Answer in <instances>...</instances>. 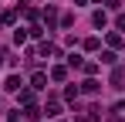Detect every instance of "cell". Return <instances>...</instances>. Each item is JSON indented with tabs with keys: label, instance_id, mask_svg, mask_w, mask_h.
<instances>
[{
	"label": "cell",
	"instance_id": "1",
	"mask_svg": "<svg viewBox=\"0 0 125 122\" xmlns=\"http://www.w3.org/2000/svg\"><path fill=\"white\" fill-rule=\"evenodd\" d=\"M112 88H118V92H125V68L118 64L115 71H112Z\"/></svg>",
	"mask_w": 125,
	"mask_h": 122
},
{
	"label": "cell",
	"instance_id": "2",
	"mask_svg": "<svg viewBox=\"0 0 125 122\" xmlns=\"http://www.w3.org/2000/svg\"><path fill=\"white\" fill-rule=\"evenodd\" d=\"M24 119H41V109H37V105H34V102H27V109H24Z\"/></svg>",
	"mask_w": 125,
	"mask_h": 122
},
{
	"label": "cell",
	"instance_id": "3",
	"mask_svg": "<svg viewBox=\"0 0 125 122\" xmlns=\"http://www.w3.org/2000/svg\"><path fill=\"white\" fill-rule=\"evenodd\" d=\"M54 20H58V10H54V7L47 3V10H44V24H47V31L54 27Z\"/></svg>",
	"mask_w": 125,
	"mask_h": 122
},
{
	"label": "cell",
	"instance_id": "4",
	"mask_svg": "<svg viewBox=\"0 0 125 122\" xmlns=\"http://www.w3.org/2000/svg\"><path fill=\"white\" fill-rule=\"evenodd\" d=\"M31 88H47V75H44V71H37V75L31 78Z\"/></svg>",
	"mask_w": 125,
	"mask_h": 122
},
{
	"label": "cell",
	"instance_id": "5",
	"mask_svg": "<svg viewBox=\"0 0 125 122\" xmlns=\"http://www.w3.org/2000/svg\"><path fill=\"white\" fill-rule=\"evenodd\" d=\"M3 88H7V92H21V78H17V75H10V78L3 81Z\"/></svg>",
	"mask_w": 125,
	"mask_h": 122
},
{
	"label": "cell",
	"instance_id": "6",
	"mask_svg": "<svg viewBox=\"0 0 125 122\" xmlns=\"http://www.w3.org/2000/svg\"><path fill=\"white\" fill-rule=\"evenodd\" d=\"M98 88H102V85H98V81H95V78H88V81H84V85H81V92H88V95H95Z\"/></svg>",
	"mask_w": 125,
	"mask_h": 122
},
{
	"label": "cell",
	"instance_id": "7",
	"mask_svg": "<svg viewBox=\"0 0 125 122\" xmlns=\"http://www.w3.org/2000/svg\"><path fill=\"white\" fill-rule=\"evenodd\" d=\"M78 92H81L78 85H68V88H64V98H68V102H74V98H78Z\"/></svg>",
	"mask_w": 125,
	"mask_h": 122
},
{
	"label": "cell",
	"instance_id": "8",
	"mask_svg": "<svg viewBox=\"0 0 125 122\" xmlns=\"http://www.w3.org/2000/svg\"><path fill=\"white\" fill-rule=\"evenodd\" d=\"M41 112H47V115H58V112H61V105H58V102H47Z\"/></svg>",
	"mask_w": 125,
	"mask_h": 122
},
{
	"label": "cell",
	"instance_id": "9",
	"mask_svg": "<svg viewBox=\"0 0 125 122\" xmlns=\"http://www.w3.org/2000/svg\"><path fill=\"white\" fill-rule=\"evenodd\" d=\"M51 78H54V81H64V78H68V71H64V68H54V71H51Z\"/></svg>",
	"mask_w": 125,
	"mask_h": 122
},
{
	"label": "cell",
	"instance_id": "10",
	"mask_svg": "<svg viewBox=\"0 0 125 122\" xmlns=\"http://www.w3.org/2000/svg\"><path fill=\"white\" fill-rule=\"evenodd\" d=\"M21 102H24V105H27V102H34V92H31V88H24V92H21Z\"/></svg>",
	"mask_w": 125,
	"mask_h": 122
},
{
	"label": "cell",
	"instance_id": "11",
	"mask_svg": "<svg viewBox=\"0 0 125 122\" xmlns=\"http://www.w3.org/2000/svg\"><path fill=\"white\" fill-rule=\"evenodd\" d=\"M108 7H112V10H118V7H122V0H108Z\"/></svg>",
	"mask_w": 125,
	"mask_h": 122
},
{
	"label": "cell",
	"instance_id": "12",
	"mask_svg": "<svg viewBox=\"0 0 125 122\" xmlns=\"http://www.w3.org/2000/svg\"><path fill=\"white\" fill-rule=\"evenodd\" d=\"M74 3H88V0H74Z\"/></svg>",
	"mask_w": 125,
	"mask_h": 122
}]
</instances>
